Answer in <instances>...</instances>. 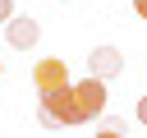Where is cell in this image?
<instances>
[{"label": "cell", "instance_id": "obj_5", "mask_svg": "<svg viewBox=\"0 0 147 138\" xmlns=\"http://www.w3.org/2000/svg\"><path fill=\"white\" fill-rule=\"evenodd\" d=\"M87 69H92V78L110 83V78H119V69H124V55H119L115 46H96V51L87 55Z\"/></svg>", "mask_w": 147, "mask_h": 138}, {"label": "cell", "instance_id": "obj_9", "mask_svg": "<svg viewBox=\"0 0 147 138\" xmlns=\"http://www.w3.org/2000/svg\"><path fill=\"white\" fill-rule=\"evenodd\" d=\"M96 138H124V133H115V129H101V133H96Z\"/></svg>", "mask_w": 147, "mask_h": 138}, {"label": "cell", "instance_id": "obj_7", "mask_svg": "<svg viewBox=\"0 0 147 138\" xmlns=\"http://www.w3.org/2000/svg\"><path fill=\"white\" fill-rule=\"evenodd\" d=\"M138 120H142V124H147V97H142V101H138Z\"/></svg>", "mask_w": 147, "mask_h": 138}, {"label": "cell", "instance_id": "obj_1", "mask_svg": "<svg viewBox=\"0 0 147 138\" xmlns=\"http://www.w3.org/2000/svg\"><path fill=\"white\" fill-rule=\"evenodd\" d=\"M37 115L46 129H74V124H87L83 110H78V97H74V83L60 87V92H41L37 97Z\"/></svg>", "mask_w": 147, "mask_h": 138}, {"label": "cell", "instance_id": "obj_3", "mask_svg": "<svg viewBox=\"0 0 147 138\" xmlns=\"http://www.w3.org/2000/svg\"><path fill=\"white\" fill-rule=\"evenodd\" d=\"M37 37H41V28H37V18H28V14H14V18L5 23V41H9L14 51H32Z\"/></svg>", "mask_w": 147, "mask_h": 138}, {"label": "cell", "instance_id": "obj_8", "mask_svg": "<svg viewBox=\"0 0 147 138\" xmlns=\"http://www.w3.org/2000/svg\"><path fill=\"white\" fill-rule=\"evenodd\" d=\"M133 9H138V18H147V0H133Z\"/></svg>", "mask_w": 147, "mask_h": 138}, {"label": "cell", "instance_id": "obj_6", "mask_svg": "<svg viewBox=\"0 0 147 138\" xmlns=\"http://www.w3.org/2000/svg\"><path fill=\"white\" fill-rule=\"evenodd\" d=\"M14 18V0H0V23H9Z\"/></svg>", "mask_w": 147, "mask_h": 138}, {"label": "cell", "instance_id": "obj_2", "mask_svg": "<svg viewBox=\"0 0 147 138\" xmlns=\"http://www.w3.org/2000/svg\"><path fill=\"white\" fill-rule=\"evenodd\" d=\"M74 97H78V110H83V120H96L101 110H106V83L101 78H83V83H74Z\"/></svg>", "mask_w": 147, "mask_h": 138}, {"label": "cell", "instance_id": "obj_4", "mask_svg": "<svg viewBox=\"0 0 147 138\" xmlns=\"http://www.w3.org/2000/svg\"><path fill=\"white\" fill-rule=\"evenodd\" d=\"M32 83H37V92H60V87H69V64L64 60H37Z\"/></svg>", "mask_w": 147, "mask_h": 138}]
</instances>
